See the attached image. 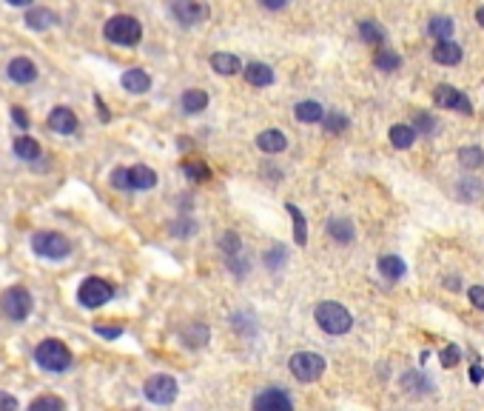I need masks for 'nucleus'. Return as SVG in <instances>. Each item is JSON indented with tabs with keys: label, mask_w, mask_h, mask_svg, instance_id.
Here are the masks:
<instances>
[{
	"label": "nucleus",
	"mask_w": 484,
	"mask_h": 411,
	"mask_svg": "<svg viewBox=\"0 0 484 411\" xmlns=\"http://www.w3.org/2000/svg\"><path fill=\"white\" fill-rule=\"evenodd\" d=\"M314 320H317V325L322 328L325 335H333V337L347 335L350 328H354V314H350L342 303H333V300L319 303L314 309Z\"/></svg>",
	"instance_id": "obj_1"
},
{
	"label": "nucleus",
	"mask_w": 484,
	"mask_h": 411,
	"mask_svg": "<svg viewBox=\"0 0 484 411\" xmlns=\"http://www.w3.org/2000/svg\"><path fill=\"white\" fill-rule=\"evenodd\" d=\"M34 360H37L40 368H46V372H52V375H60V372H66V368H71V351L57 337H49V340L37 343Z\"/></svg>",
	"instance_id": "obj_2"
},
{
	"label": "nucleus",
	"mask_w": 484,
	"mask_h": 411,
	"mask_svg": "<svg viewBox=\"0 0 484 411\" xmlns=\"http://www.w3.org/2000/svg\"><path fill=\"white\" fill-rule=\"evenodd\" d=\"M103 34L109 43H117V46H137L140 37H143V26L137 18L131 15H114L106 20L103 26Z\"/></svg>",
	"instance_id": "obj_3"
},
{
	"label": "nucleus",
	"mask_w": 484,
	"mask_h": 411,
	"mask_svg": "<svg viewBox=\"0 0 484 411\" xmlns=\"http://www.w3.org/2000/svg\"><path fill=\"white\" fill-rule=\"evenodd\" d=\"M34 309V300H32V292L26 285H9V289L0 295V311H4L6 320L12 323H23Z\"/></svg>",
	"instance_id": "obj_4"
},
{
	"label": "nucleus",
	"mask_w": 484,
	"mask_h": 411,
	"mask_svg": "<svg viewBox=\"0 0 484 411\" xmlns=\"http://www.w3.org/2000/svg\"><path fill=\"white\" fill-rule=\"evenodd\" d=\"M32 252L46 260H66L71 255V243L60 231H34L32 234Z\"/></svg>",
	"instance_id": "obj_5"
},
{
	"label": "nucleus",
	"mask_w": 484,
	"mask_h": 411,
	"mask_svg": "<svg viewBox=\"0 0 484 411\" xmlns=\"http://www.w3.org/2000/svg\"><path fill=\"white\" fill-rule=\"evenodd\" d=\"M325 357L317 354V351H296L291 360H288V368L291 375L299 380V383H317L322 375H325Z\"/></svg>",
	"instance_id": "obj_6"
},
{
	"label": "nucleus",
	"mask_w": 484,
	"mask_h": 411,
	"mask_svg": "<svg viewBox=\"0 0 484 411\" xmlns=\"http://www.w3.org/2000/svg\"><path fill=\"white\" fill-rule=\"evenodd\" d=\"M111 297H114V289H111V283L103 280V277H85L80 283V289H77V300H80L83 309H100Z\"/></svg>",
	"instance_id": "obj_7"
},
{
	"label": "nucleus",
	"mask_w": 484,
	"mask_h": 411,
	"mask_svg": "<svg viewBox=\"0 0 484 411\" xmlns=\"http://www.w3.org/2000/svg\"><path fill=\"white\" fill-rule=\"evenodd\" d=\"M143 394L154 405H171L174 400H177V394H180V386H177V380H174L171 375H151L146 380V386H143Z\"/></svg>",
	"instance_id": "obj_8"
},
{
	"label": "nucleus",
	"mask_w": 484,
	"mask_h": 411,
	"mask_svg": "<svg viewBox=\"0 0 484 411\" xmlns=\"http://www.w3.org/2000/svg\"><path fill=\"white\" fill-rule=\"evenodd\" d=\"M433 100L436 106H442V109H453L459 114H473V103L464 92H459L456 86H448V83H438L433 89Z\"/></svg>",
	"instance_id": "obj_9"
},
{
	"label": "nucleus",
	"mask_w": 484,
	"mask_h": 411,
	"mask_svg": "<svg viewBox=\"0 0 484 411\" xmlns=\"http://www.w3.org/2000/svg\"><path fill=\"white\" fill-rule=\"evenodd\" d=\"M254 411H293V400L288 397L285 389L279 386H271V389H262L254 403H251Z\"/></svg>",
	"instance_id": "obj_10"
},
{
	"label": "nucleus",
	"mask_w": 484,
	"mask_h": 411,
	"mask_svg": "<svg viewBox=\"0 0 484 411\" xmlns=\"http://www.w3.org/2000/svg\"><path fill=\"white\" fill-rule=\"evenodd\" d=\"M171 15L183 26H197V23L208 20L211 9L205 4H200V0H171Z\"/></svg>",
	"instance_id": "obj_11"
},
{
	"label": "nucleus",
	"mask_w": 484,
	"mask_h": 411,
	"mask_svg": "<svg viewBox=\"0 0 484 411\" xmlns=\"http://www.w3.org/2000/svg\"><path fill=\"white\" fill-rule=\"evenodd\" d=\"M46 126L57 135H71V132H77V114L69 106H55L46 117Z\"/></svg>",
	"instance_id": "obj_12"
},
{
	"label": "nucleus",
	"mask_w": 484,
	"mask_h": 411,
	"mask_svg": "<svg viewBox=\"0 0 484 411\" xmlns=\"http://www.w3.org/2000/svg\"><path fill=\"white\" fill-rule=\"evenodd\" d=\"M6 74H9V80H15V83L29 86V83H34V80H37V63L29 60V58H15V60H9Z\"/></svg>",
	"instance_id": "obj_13"
},
{
	"label": "nucleus",
	"mask_w": 484,
	"mask_h": 411,
	"mask_svg": "<svg viewBox=\"0 0 484 411\" xmlns=\"http://www.w3.org/2000/svg\"><path fill=\"white\" fill-rule=\"evenodd\" d=\"M120 83H123V89L131 92V95H146V92L151 89V77H148V72H143V69H125L123 77H120Z\"/></svg>",
	"instance_id": "obj_14"
},
{
	"label": "nucleus",
	"mask_w": 484,
	"mask_h": 411,
	"mask_svg": "<svg viewBox=\"0 0 484 411\" xmlns=\"http://www.w3.org/2000/svg\"><path fill=\"white\" fill-rule=\"evenodd\" d=\"M433 60L442 66H459L462 63V46L456 40H438L433 46Z\"/></svg>",
	"instance_id": "obj_15"
},
{
	"label": "nucleus",
	"mask_w": 484,
	"mask_h": 411,
	"mask_svg": "<svg viewBox=\"0 0 484 411\" xmlns=\"http://www.w3.org/2000/svg\"><path fill=\"white\" fill-rule=\"evenodd\" d=\"M157 186V172L151 166H143V163H137V166L128 169V189H140V191H148Z\"/></svg>",
	"instance_id": "obj_16"
},
{
	"label": "nucleus",
	"mask_w": 484,
	"mask_h": 411,
	"mask_svg": "<svg viewBox=\"0 0 484 411\" xmlns=\"http://www.w3.org/2000/svg\"><path fill=\"white\" fill-rule=\"evenodd\" d=\"M242 74H245V80H248V83L251 86H271L274 83V69L268 66V63H248L245 69H242Z\"/></svg>",
	"instance_id": "obj_17"
},
{
	"label": "nucleus",
	"mask_w": 484,
	"mask_h": 411,
	"mask_svg": "<svg viewBox=\"0 0 484 411\" xmlns=\"http://www.w3.org/2000/svg\"><path fill=\"white\" fill-rule=\"evenodd\" d=\"M256 146L265 151V154H279V151L288 149V137L279 129H265V132L256 137Z\"/></svg>",
	"instance_id": "obj_18"
},
{
	"label": "nucleus",
	"mask_w": 484,
	"mask_h": 411,
	"mask_svg": "<svg viewBox=\"0 0 484 411\" xmlns=\"http://www.w3.org/2000/svg\"><path fill=\"white\" fill-rule=\"evenodd\" d=\"M180 337H183V343L188 349H202L211 340V332H208L205 323H191V325H186L183 332H180Z\"/></svg>",
	"instance_id": "obj_19"
},
{
	"label": "nucleus",
	"mask_w": 484,
	"mask_h": 411,
	"mask_svg": "<svg viewBox=\"0 0 484 411\" xmlns=\"http://www.w3.org/2000/svg\"><path fill=\"white\" fill-rule=\"evenodd\" d=\"M405 271H408V266H405V260L399 255H385V257H379V274L382 277H387V280H402Z\"/></svg>",
	"instance_id": "obj_20"
},
{
	"label": "nucleus",
	"mask_w": 484,
	"mask_h": 411,
	"mask_svg": "<svg viewBox=\"0 0 484 411\" xmlns=\"http://www.w3.org/2000/svg\"><path fill=\"white\" fill-rule=\"evenodd\" d=\"M211 69L216 74H237V72H242V63L231 52H216V55H211Z\"/></svg>",
	"instance_id": "obj_21"
},
{
	"label": "nucleus",
	"mask_w": 484,
	"mask_h": 411,
	"mask_svg": "<svg viewBox=\"0 0 484 411\" xmlns=\"http://www.w3.org/2000/svg\"><path fill=\"white\" fill-rule=\"evenodd\" d=\"M32 32H43V29H49L57 23V15L52 9H29L26 12V20H23Z\"/></svg>",
	"instance_id": "obj_22"
},
{
	"label": "nucleus",
	"mask_w": 484,
	"mask_h": 411,
	"mask_svg": "<svg viewBox=\"0 0 484 411\" xmlns=\"http://www.w3.org/2000/svg\"><path fill=\"white\" fill-rule=\"evenodd\" d=\"M387 137H390L393 149H410L416 143V132L408 126V123H396V126H390Z\"/></svg>",
	"instance_id": "obj_23"
},
{
	"label": "nucleus",
	"mask_w": 484,
	"mask_h": 411,
	"mask_svg": "<svg viewBox=\"0 0 484 411\" xmlns=\"http://www.w3.org/2000/svg\"><path fill=\"white\" fill-rule=\"evenodd\" d=\"M328 234L336 240V243H350L357 237V229H354V223L350 220H345V217H333V220H328Z\"/></svg>",
	"instance_id": "obj_24"
},
{
	"label": "nucleus",
	"mask_w": 484,
	"mask_h": 411,
	"mask_svg": "<svg viewBox=\"0 0 484 411\" xmlns=\"http://www.w3.org/2000/svg\"><path fill=\"white\" fill-rule=\"evenodd\" d=\"M322 114H325V109H322L317 100H302V103L293 106V117H296L299 123H319Z\"/></svg>",
	"instance_id": "obj_25"
},
{
	"label": "nucleus",
	"mask_w": 484,
	"mask_h": 411,
	"mask_svg": "<svg viewBox=\"0 0 484 411\" xmlns=\"http://www.w3.org/2000/svg\"><path fill=\"white\" fill-rule=\"evenodd\" d=\"M12 149H15V154H18L20 160H37V157H40V143H37L34 137H29V135L15 137Z\"/></svg>",
	"instance_id": "obj_26"
},
{
	"label": "nucleus",
	"mask_w": 484,
	"mask_h": 411,
	"mask_svg": "<svg viewBox=\"0 0 484 411\" xmlns=\"http://www.w3.org/2000/svg\"><path fill=\"white\" fill-rule=\"evenodd\" d=\"M373 63H376V69H379V72H396V69L402 66V58L396 55L390 46H379V49H376Z\"/></svg>",
	"instance_id": "obj_27"
},
{
	"label": "nucleus",
	"mask_w": 484,
	"mask_h": 411,
	"mask_svg": "<svg viewBox=\"0 0 484 411\" xmlns=\"http://www.w3.org/2000/svg\"><path fill=\"white\" fill-rule=\"evenodd\" d=\"M183 109H186V114H200L202 109H208V92H202V89H188V92L183 95Z\"/></svg>",
	"instance_id": "obj_28"
},
{
	"label": "nucleus",
	"mask_w": 484,
	"mask_h": 411,
	"mask_svg": "<svg viewBox=\"0 0 484 411\" xmlns=\"http://www.w3.org/2000/svg\"><path fill=\"white\" fill-rule=\"evenodd\" d=\"M402 389L410 394H427L433 389V383L422 372H408V375H402Z\"/></svg>",
	"instance_id": "obj_29"
},
{
	"label": "nucleus",
	"mask_w": 484,
	"mask_h": 411,
	"mask_svg": "<svg viewBox=\"0 0 484 411\" xmlns=\"http://www.w3.org/2000/svg\"><path fill=\"white\" fill-rule=\"evenodd\" d=\"M359 37L365 40V43H371V46H382L387 34H385V29L376 20H362L359 23Z\"/></svg>",
	"instance_id": "obj_30"
},
{
	"label": "nucleus",
	"mask_w": 484,
	"mask_h": 411,
	"mask_svg": "<svg viewBox=\"0 0 484 411\" xmlns=\"http://www.w3.org/2000/svg\"><path fill=\"white\" fill-rule=\"evenodd\" d=\"M453 29H456V23L450 20V18H433L430 23H427V34L430 37H436V40H450L453 37Z\"/></svg>",
	"instance_id": "obj_31"
},
{
	"label": "nucleus",
	"mask_w": 484,
	"mask_h": 411,
	"mask_svg": "<svg viewBox=\"0 0 484 411\" xmlns=\"http://www.w3.org/2000/svg\"><path fill=\"white\" fill-rule=\"evenodd\" d=\"M285 209H288V215H291V220H293V240H296L299 245H305V243H307V220H305V215L296 209L293 203H285Z\"/></svg>",
	"instance_id": "obj_32"
},
{
	"label": "nucleus",
	"mask_w": 484,
	"mask_h": 411,
	"mask_svg": "<svg viewBox=\"0 0 484 411\" xmlns=\"http://www.w3.org/2000/svg\"><path fill=\"white\" fill-rule=\"evenodd\" d=\"M459 163H462V169H481L484 166V151L478 146H462L459 149Z\"/></svg>",
	"instance_id": "obj_33"
},
{
	"label": "nucleus",
	"mask_w": 484,
	"mask_h": 411,
	"mask_svg": "<svg viewBox=\"0 0 484 411\" xmlns=\"http://www.w3.org/2000/svg\"><path fill=\"white\" fill-rule=\"evenodd\" d=\"M319 123H322V129H325V132H331V135H342V132L350 126L347 114H342V112H325Z\"/></svg>",
	"instance_id": "obj_34"
},
{
	"label": "nucleus",
	"mask_w": 484,
	"mask_h": 411,
	"mask_svg": "<svg viewBox=\"0 0 484 411\" xmlns=\"http://www.w3.org/2000/svg\"><path fill=\"white\" fill-rule=\"evenodd\" d=\"M26 411H66V403L57 394H40L29 403Z\"/></svg>",
	"instance_id": "obj_35"
},
{
	"label": "nucleus",
	"mask_w": 484,
	"mask_h": 411,
	"mask_svg": "<svg viewBox=\"0 0 484 411\" xmlns=\"http://www.w3.org/2000/svg\"><path fill=\"white\" fill-rule=\"evenodd\" d=\"M183 175H186L188 180H194V183L211 180V169L205 166V163H200V160H186V163H183Z\"/></svg>",
	"instance_id": "obj_36"
},
{
	"label": "nucleus",
	"mask_w": 484,
	"mask_h": 411,
	"mask_svg": "<svg viewBox=\"0 0 484 411\" xmlns=\"http://www.w3.org/2000/svg\"><path fill=\"white\" fill-rule=\"evenodd\" d=\"M410 129L416 132V137H433V132H436V120H433V114L419 112V114L413 117V126H410Z\"/></svg>",
	"instance_id": "obj_37"
},
{
	"label": "nucleus",
	"mask_w": 484,
	"mask_h": 411,
	"mask_svg": "<svg viewBox=\"0 0 484 411\" xmlns=\"http://www.w3.org/2000/svg\"><path fill=\"white\" fill-rule=\"evenodd\" d=\"M219 249H223L226 257L242 255V240H240V234H237V231H226L223 237H219Z\"/></svg>",
	"instance_id": "obj_38"
},
{
	"label": "nucleus",
	"mask_w": 484,
	"mask_h": 411,
	"mask_svg": "<svg viewBox=\"0 0 484 411\" xmlns=\"http://www.w3.org/2000/svg\"><path fill=\"white\" fill-rule=\"evenodd\" d=\"M438 360H442V365L445 368H456L459 363H462V351H459V346H448V349H442V351H438Z\"/></svg>",
	"instance_id": "obj_39"
},
{
	"label": "nucleus",
	"mask_w": 484,
	"mask_h": 411,
	"mask_svg": "<svg viewBox=\"0 0 484 411\" xmlns=\"http://www.w3.org/2000/svg\"><path fill=\"white\" fill-rule=\"evenodd\" d=\"M285 263V245H277V249H271L268 255H265V266L274 271V269H279Z\"/></svg>",
	"instance_id": "obj_40"
},
{
	"label": "nucleus",
	"mask_w": 484,
	"mask_h": 411,
	"mask_svg": "<svg viewBox=\"0 0 484 411\" xmlns=\"http://www.w3.org/2000/svg\"><path fill=\"white\" fill-rule=\"evenodd\" d=\"M171 231L177 234V237H191V234L197 231V223H191V220H177V223H171Z\"/></svg>",
	"instance_id": "obj_41"
},
{
	"label": "nucleus",
	"mask_w": 484,
	"mask_h": 411,
	"mask_svg": "<svg viewBox=\"0 0 484 411\" xmlns=\"http://www.w3.org/2000/svg\"><path fill=\"white\" fill-rule=\"evenodd\" d=\"M478 194H481V180H473V177H470V180H462V197H464V200H467V197L476 200Z\"/></svg>",
	"instance_id": "obj_42"
},
{
	"label": "nucleus",
	"mask_w": 484,
	"mask_h": 411,
	"mask_svg": "<svg viewBox=\"0 0 484 411\" xmlns=\"http://www.w3.org/2000/svg\"><path fill=\"white\" fill-rule=\"evenodd\" d=\"M95 335L109 337V340H117V337H123V328L120 325H103V323H97L95 325Z\"/></svg>",
	"instance_id": "obj_43"
},
{
	"label": "nucleus",
	"mask_w": 484,
	"mask_h": 411,
	"mask_svg": "<svg viewBox=\"0 0 484 411\" xmlns=\"http://www.w3.org/2000/svg\"><path fill=\"white\" fill-rule=\"evenodd\" d=\"M467 297H470V306H476L478 311H484V285H470Z\"/></svg>",
	"instance_id": "obj_44"
},
{
	"label": "nucleus",
	"mask_w": 484,
	"mask_h": 411,
	"mask_svg": "<svg viewBox=\"0 0 484 411\" xmlns=\"http://www.w3.org/2000/svg\"><path fill=\"white\" fill-rule=\"evenodd\" d=\"M111 186H114V189H123V191H128V169L117 166V169L111 172Z\"/></svg>",
	"instance_id": "obj_45"
},
{
	"label": "nucleus",
	"mask_w": 484,
	"mask_h": 411,
	"mask_svg": "<svg viewBox=\"0 0 484 411\" xmlns=\"http://www.w3.org/2000/svg\"><path fill=\"white\" fill-rule=\"evenodd\" d=\"M0 411H20L18 397L9 394V391H0Z\"/></svg>",
	"instance_id": "obj_46"
},
{
	"label": "nucleus",
	"mask_w": 484,
	"mask_h": 411,
	"mask_svg": "<svg viewBox=\"0 0 484 411\" xmlns=\"http://www.w3.org/2000/svg\"><path fill=\"white\" fill-rule=\"evenodd\" d=\"M12 120H15V126H18V129H23V132L32 126V120H29L26 109H20V106H15V109H12Z\"/></svg>",
	"instance_id": "obj_47"
},
{
	"label": "nucleus",
	"mask_w": 484,
	"mask_h": 411,
	"mask_svg": "<svg viewBox=\"0 0 484 411\" xmlns=\"http://www.w3.org/2000/svg\"><path fill=\"white\" fill-rule=\"evenodd\" d=\"M259 4L265 6V9H271V12H277V9H285L288 6V0H259Z\"/></svg>",
	"instance_id": "obj_48"
},
{
	"label": "nucleus",
	"mask_w": 484,
	"mask_h": 411,
	"mask_svg": "<svg viewBox=\"0 0 484 411\" xmlns=\"http://www.w3.org/2000/svg\"><path fill=\"white\" fill-rule=\"evenodd\" d=\"M470 380L473 383H481L484 380V368L481 365H470Z\"/></svg>",
	"instance_id": "obj_49"
},
{
	"label": "nucleus",
	"mask_w": 484,
	"mask_h": 411,
	"mask_svg": "<svg viewBox=\"0 0 484 411\" xmlns=\"http://www.w3.org/2000/svg\"><path fill=\"white\" fill-rule=\"evenodd\" d=\"M6 4H9V6H29L32 0H6Z\"/></svg>",
	"instance_id": "obj_50"
},
{
	"label": "nucleus",
	"mask_w": 484,
	"mask_h": 411,
	"mask_svg": "<svg viewBox=\"0 0 484 411\" xmlns=\"http://www.w3.org/2000/svg\"><path fill=\"white\" fill-rule=\"evenodd\" d=\"M476 23H478V26H481V29H484V6H481V9H478V12H476Z\"/></svg>",
	"instance_id": "obj_51"
},
{
	"label": "nucleus",
	"mask_w": 484,
	"mask_h": 411,
	"mask_svg": "<svg viewBox=\"0 0 484 411\" xmlns=\"http://www.w3.org/2000/svg\"><path fill=\"white\" fill-rule=\"evenodd\" d=\"M445 285H450V289H459V277H450V280H445Z\"/></svg>",
	"instance_id": "obj_52"
}]
</instances>
